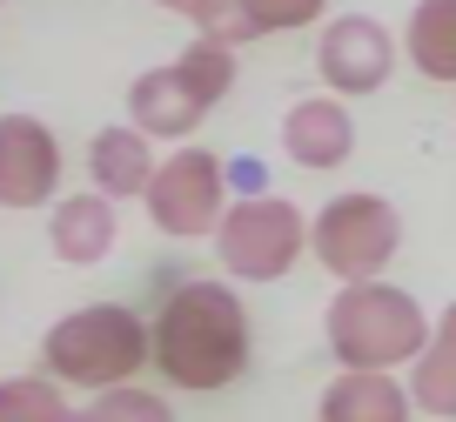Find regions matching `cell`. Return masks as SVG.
Listing matches in <instances>:
<instances>
[{
	"mask_svg": "<svg viewBox=\"0 0 456 422\" xmlns=\"http://www.w3.org/2000/svg\"><path fill=\"white\" fill-rule=\"evenodd\" d=\"M248 309L228 281H175L161 296L155 322H148V362L161 369V382L188 395H215L235 389L248 376Z\"/></svg>",
	"mask_w": 456,
	"mask_h": 422,
	"instance_id": "cell-1",
	"label": "cell"
},
{
	"mask_svg": "<svg viewBox=\"0 0 456 422\" xmlns=\"http://www.w3.org/2000/svg\"><path fill=\"white\" fill-rule=\"evenodd\" d=\"M329 355L342 369H410L429 342V315L396 281H342L336 302L322 309Z\"/></svg>",
	"mask_w": 456,
	"mask_h": 422,
	"instance_id": "cell-2",
	"label": "cell"
},
{
	"mask_svg": "<svg viewBox=\"0 0 456 422\" xmlns=\"http://www.w3.org/2000/svg\"><path fill=\"white\" fill-rule=\"evenodd\" d=\"M148 369V322L128 302H81L41 336V376L61 389H114Z\"/></svg>",
	"mask_w": 456,
	"mask_h": 422,
	"instance_id": "cell-3",
	"label": "cell"
},
{
	"mask_svg": "<svg viewBox=\"0 0 456 422\" xmlns=\"http://www.w3.org/2000/svg\"><path fill=\"white\" fill-rule=\"evenodd\" d=\"M235 87V47L228 41H195L161 68H142L128 81V127H142L148 141H188Z\"/></svg>",
	"mask_w": 456,
	"mask_h": 422,
	"instance_id": "cell-4",
	"label": "cell"
},
{
	"mask_svg": "<svg viewBox=\"0 0 456 422\" xmlns=\"http://www.w3.org/2000/svg\"><path fill=\"white\" fill-rule=\"evenodd\" d=\"M215 255L235 281H282L289 268L309 255V215L289 195L248 188L242 201H228L215 222Z\"/></svg>",
	"mask_w": 456,
	"mask_h": 422,
	"instance_id": "cell-5",
	"label": "cell"
},
{
	"mask_svg": "<svg viewBox=\"0 0 456 422\" xmlns=\"http://www.w3.org/2000/svg\"><path fill=\"white\" fill-rule=\"evenodd\" d=\"M309 248L315 268L336 281H376L403 248V215L389 195H370V188H342L336 201H322L309 222Z\"/></svg>",
	"mask_w": 456,
	"mask_h": 422,
	"instance_id": "cell-6",
	"label": "cell"
},
{
	"mask_svg": "<svg viewBox=\"0 0 456 422\" xmlns=\"http://www.w3.org/2000/svg\"><path fill=\"white\" fill-rule=\"evenodd\" d=\"M142 208L155 222V235H168V241L215 235V222L228 208V161L195 148V141H182L168 161H155V174L142 188Z\"/></svg>",
	"mask_w": 456,
	"mask_h": 422,
	"instance_id": "cell-7",
	"label": "cell"
},
{
	"mask_svg": "<svg viewBox=\"0 0 456 422\" xmlns=\"http://www.w3.org/2000/svg\"><path fill=\"white\" fill-rule=\"evenodd\" d=\"M396 61H403V41L376 14H336L315 34V74H322V87L342 94V101H362V94H376V87H389Z\"/></svg>",
	"mask_w": 456,
	"mask_h": 422,
	"instance_id": "cell-8",
	"label": "cell"
},
{
	"mask_svg": "<svg viewBox=\"0 0 456 422\" xmlns=\"http://www.w3.org/2000/svg\"><path fill=\"white\" fill-rule=\"evenodd\" d=\"M61 168V141L41 114H0V208H47Z\"/></svg>",
	"mask_w": 456,
	"mask_h": 422,
	"instance_id": "cell-9",
	"label": "cell"
},
{
	"mask_svg": "<svg viewBox=\"0 0 456 422\" xmlns=\"http://www.w3.org/2000/svg\"><path fill=\"white\" fill-rule=\"evenodd\" d=\"M282 155L309 174H336L342 161L356 155V114L342 94H302L296 108L282 114Z\"/></svg>",
	"mask_w": 456,
	"mask_h": 422,
	"instance_id": "cell-10",
	"label": "cell"
},
{
	"mask_svg": "<svg viewBox=\"0 0 456 422\" xmlns=\"http://www.w3.org/2000/svg\"><path fill=\"white\" fill-rule=\"evenodd\" d=\"M114 241H121V215H114V201L101 195V188H87V195H61L54 215H47V248H54L68 268L108 262Z\"/></svg>",
	"mask_w": 456,
	"mask_h": 422,
	"instance_id": "cell-11",
	"label": "cell"
},
{
	"mask_svg": "<svg viewBox=\"0 0 456 422\" xmlns=\"http://www.w3.org/2000/svg\"><path fill=\"white\" fill-rule=\"evenodd\" d=\"M410 382H396V369H342L315 402V422H410Z\"/></svg>",
	"mask_w": 456,
	"mask_h": 422,
	"instance_id": "cell-12",
	"label": "cell"
},
{
	"mask_svg": "<svg viewBox=\"0 0 456 422\" xmlns=\"http://www.w3.org/2000/svg\"><path fill=\"white\" fill-rule=\"evenodd\" d=\"M87 174H94V188L108 201H142L148 174H155V141L142 134V127H101L94 141H87Z\"/></svg>",
	"mask_w": 456,
	"mask_h": 422,
	"instance_id": "cell-13",
	"label": "cell"
},
{
	"mask_svg": "<svg viewBox=\"0 0 456 422\" xmlns=\"http://www.w3.org/2000/svg\"><path fill=\"white\" fill-rule=\"evenodd\" d=\"M410 402L429 422H456V302L429 322L423 355L410 362Z\"/></svg>",
	"mask_w": 456,
	"mask_h": 422,
	"instance_id": "cell-14",
	"label": "cell"
},
{
	"mask_svg": "<svg viewBox=\"0 0 456 422\" xmlns=\"http://www.w3.org/2000/svg\"><path fill=\"white\" fill-rule=\"evenodd\" d=\"M403 61L423 81L456 87V0H416L403 20Z\"/></svg>",
	"mask_w": 456,
	"mask_h": 422,
	"instance_id": "cell-15",
	"label": "cell"
},
{
	"mask_svg": "<svg viewBox=\"0 0 456 422\" xmlns=\"http://www.w3.org/2000/svg\"><path fill=\"white\" fill-rule=\"evenodd\" d=\"M0 422H74V402L54 376H7L0 382Z\"/></svg>",
	"mask_w": 456,
	"mask_h": 422,
	"instance_id": "cell-16",
	"label": "cell"
},
{
	"mask_svg": "<svg viewBox=\"0 0 456 422\" xmlns=\"http://www.w3.org/2000/svg\"><path fill=\"white\" fill-rule=\"evenodd\" d=\"M74 422H175V409L142 382H114V389H94L87 409H74Z\"/></svg>",
	"mask_w": 456,
	"mask_h": 422,
	"instance_id": "cell-17",
	"label": "cell"
},
{
	"mask_svg": "<svg viewBox=\"0 0 456 422\" xmlns=\"http://www.w3.org/2000/svg\"><path fill=\"white\" fill-rule=\"evenodd\" d=\"M248 14V34H296V28H315V20L329 14V0H242Z\"/></svg>",
	"mask_w": 456,
	"mask_h": 422,
	"instance_id": "cell-18",
	"label": "cell"
},
{
	"mask_svg": "<svg viewBox=\"0 0 456 422\" xmlns=\"http://www.w3.org/2000/svg\"><path fill=\"white\" fill-rule=\"evenodd\" d=\"M182 20H195V34H208V41H228V47L256 41V34H248L242 0H188V7H182Z\"/></svg>",
	"mask_w": 456,
	"mask_h": 422,
	"instance_id": "cell-19",
	"label": "cell"
},
{
	"mask_svg": "<svg viewBox=\"0 0 456 422\" xmlns=\"http://www.w3.org/2000/svg\"><path fill=\"white\" fill-rule=\"evenodd\" d=\"M155 7H168V14H182V7H188V0H155Z\"/></svg>",
	"mask_w": 456,
	"mask_h": 422,
	"instance_id": "cell-20",
	"label": "cell"
},
{
	"mask_svg": "<svg viewBox=\"0 0 456 422\" xmlns=\"http://www.w3.org/2000/svg\"><path fill=\"white\" fill-rule=\"evenodd\" d=\"M0 7H7V0H0Z\"/></svg>",
	"mask_w": 456,
	"mask_h": 422,
	"instance_id": "cell-21",
	"label": "cell"
}]
</instances>
